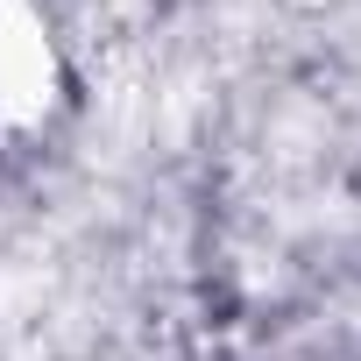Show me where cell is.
Masks as SVG:
<instances>
[{"mask_svg":"<svg viewBox=\"0 0 361 361\" xmlns=\"http://www.w3.org/2000/svg\"><path fill=\"white\" fill-rule=\"evenodd\" d=\"M57 50L29 0H0V128H36L57 106Z\"/></svg>","mask_w":361,"mask_h":361,"instance_id":"6da1fadb","label":"cell"}]
</instances>
